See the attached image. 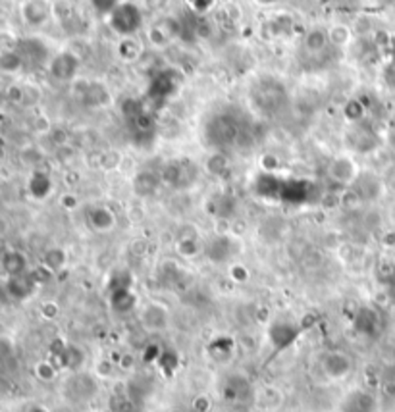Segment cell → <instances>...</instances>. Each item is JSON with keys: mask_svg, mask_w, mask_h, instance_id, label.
I'll list each match as a JSON object with an SVG mask.
<instances>
[{"mask_svg": "<svg viewBox=\"0 0 395 412\" xmlns=\"http://www.w3.org/2000/svg\"><path fill=\"white\" fill-rule=\"evenodd\" d=\"M318 368L324 374L326 380L343 381L355 370V360L345 350L328 349L318 358Z\"/></svg>", "mask_w": 395, "mask_h": 412, "instance_id": "6da1fadb", "label": "cell"}, {"mask_svg": "<svg viewBox=\"0 0 395 412\" xmlns=\"http://www.w3.org/2000/svg\"><path fill=\"white\" fill-rule=\"evenodd\" d=\"M141 324L147 332H166L170 327V312L160 303H148L141 311Z\"/></svg>", "mask_w": 395, "mask_h": 412, "instance_id": "7a4b0ae2", "label": "cell"}, {"mask_svg": "<svg viewBox=\"0 0 395 412\" xmlns=\"http://www.w3.org/2000/svg\"><path fill=\"white\" fill-rule=\"evenodd\" d=\"M222 391H224L226 401L230 403L241 404L245 403V397H251V383L245 376H240V374H232L228 376L222 385Z\"/></svg>", "mask_w": 395, "mask_h": 412, "instance_id": "3957f363", "label": "cell"}, {"mask_svg": "<svg viewBox=\"0 0 395 412\" xmlns=\"http://www.w3.org/2000/svg\"><path fill=\"white\" fill-rule=\"evenodd\" d=\"M341 412H376V399L368 391H351L341 401Z\"/></svg>", "mask_w": 395, "mask_h": 412, "instance_id": "277c9868", "label": "cell"}, {"mask_svg": "<svg viewBox=\"0 0 395 412\" xmlns=\"http://www.w3.org/2000/svg\"><path fill=\"white\" fill-rule=\"evenodd\" d=\"M89 220H91V226H93L95 229H99V232H109L110 227L114 226V216H112V212L106 211V208L95 211Z\"/></svg>", "mask_w": 395, "mask_h": 412, "instance_id": "5b68a950", "label": "cell"}, {"mask_svg": "<svg viewBox=\"0 0 395 412\" xmlns=\"http://www.w3.org/2000/svg\"><path fill=\"white\" fill-rule=\"evenodd\" d=\"M22 68V58L10 50V52H0V70L2 71H18Z\"/></svg>", "mask_w": 395, "mask_h": 412, "instance_id": "8992f818", "label": "cell"}, {"mask_svg": "<svg viewBox=\"0 0 395 412\" xmlns=\"http://www.w3.org/2000/svg\"><path fill=\"white\" fill-rule=\"evenodd\" d=\"M347 39H349V29L347 27H343V25H340V27L332 33V41L333 43H338V45L347 43Z\"/></svg>", "mask_w": 395, "mask_h": 412, "instance_id": "52a82bcc", "label": "cell"}, {"mask_svg": "<svg viewBox=\"0 0 395 412\" xmlns=\"http://www.w3.org/2000/svg\"><path fill=\"white\" fill-rule=\"evenodd\" d=\"M387 187H389V191H394L395 193V173L391 176V178L387 179Z\"/></svg>", "mask_w": 395, "mask_h": 412, "instance_id": "ba28073f", "label": "cell"}, {"mask_svg": "<svg viewBox=\"0 0 395 412\" xmlns=\"http://www.w3.org/2000/svg\"><path fill=\"white\" fill-rule=\"evenodd\" d=\"M258 2H264V4H268V2H272V0H258Z\"/></svg>", "mask_w": 395, "mask_h": 412, "instance_id": "9c48e42d", "label": "cell"}]
</instances>
